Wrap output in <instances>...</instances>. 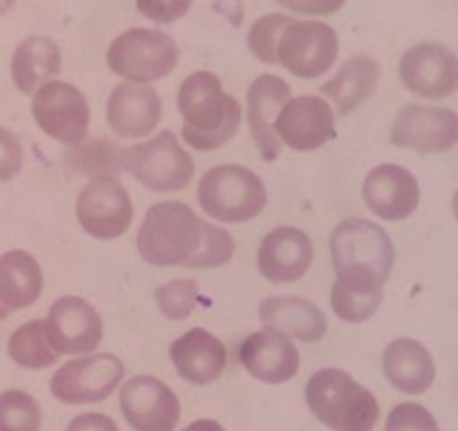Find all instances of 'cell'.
<instances>
[{"instance_id": "1", "label": "cell", "mask_w": 458, "mask_h": 431, "mask_svg": "<svg viewBox=\"0 0 458 431\" xmlns=\"http://www.w3.org/2000/svg\"><path fill=\"white\" fill-rule=\"evenodd\" d=\"M335 283L355 292H385L395 266L391 236L367 218H346L330 234Z\"/></svg>"}, {"instance_id": "2", "label": "cell", "mask_w": 458, "mask_h": 431, "mask_svg": "<svg viewBox=\"0 0 458 431\" xmlns=\"http://www.w3.org/2000/svg\"><path fill=\"white\" fill-rule=\"evenodd\" d=\"M178 111L182 115V139L200 153L223 148L243 122L239 99L227 95L220 79L207 70L184 79L178 90Z\"/></svg>"}, {"instance_id": "3", "label": "cell", "mask_w": 458, "mask_h": 431, "mask_svg": "<svg viewBox=\"0 0 458 431\" xmlns=\"http://www.w3.org/2000/svg\"><path fill=\"white\" fill-rule=\"evenodd\" d=\"M312 416L330 431H373L380 420V402L342 368H321L306 385Z\"/></svg>"}, {"instance_id": "4", "label": "cell", "mask_w": 458, "mask_h": 431, "mask_svg": "<svg viewBox=\"0 0 458 431\" xmlns=\"http://www.w3.org/2000/svg\"><path fill=\"white\" fill-rule=\"evenodd\" d=\"M202 223L184 202H157L147 211L135 239L140 257L156 267L187 266L200 249Z\"/></svg>"}, {"instance_id": "5", "label": "cell", "mask_w": 458, "mask_h": 431, "mask_svg": "<svg viewBox=\"0 0 458 431\" xmlns=\"http://www.w3.org/2000/svg\"><path fill=\"white\" fill-rule=\"evenodd\" d=\"M198 202L211 221H254L267 205L266 182L252 169L241 165H218L198 182Z\"/></svg>"}, {"instance_id": "6", "label": "cell", "mask_w": 458, "mask_h": 431, "mask_svg": "<svg viewBox=\"0 0 458 431\" xmlns=\"http://www.w3.org/2000/svg\"><path fill=\"white\" fill-rule=\"evenodd\" d=\"M110 72L131 83L151 86L166 79L180 63V47L174 37L151 28H131L114 37L106 52Z\"/></svg>"}, {"instance_id": "7", "label": "cell", "mask_w": 458, "mask_h": 431, "mask_svg": "<svg viewBox=\"0 0 458 431\" xmlns=\"http://www.w3.org/2000/svg\"><path fill=\"white\" fill-rule=\"evenodd\" d=\"M124 171L151 191L171 193L189 187L196 166L178 138L162 131L147 142L124 148Z\"/></svg>"}, {"instance_id": "8", "label": "cell", "mask_w": 458, "mask_h": 431, "mask_svg": "<svg viewBox=\"0 0 458 431\" xmlns=\"http://www.w3.org/2000/svg\"><path fill=\"white\" fill-rule=\"evenodd\" d=\"M77 221L88 236L114 241L133 223V200L117 175H92L77 198Z\"/></svg>"}, {"instance_id": "9", "label": "cell", "mask_w": 458, "mask_h": 431, "mask_svg": "<svg viewBox=\"0 0 458 431\" xmlns=\"http://www.w3.org/2000/svg\"><path fill=\"white\" fill-rule=\"evenodd\" d=\"M32 117L50 139L79 147L90 129V104L77 86L55 79L32 95Z\"/></svg>"}, {"instance_id": "10", "label": "cell", "mask_w": 458, "mask_h": 431, "mask_svg": "<svg viewBox=\"0 0 458 431\" xmlns=\"http://www.w3.org/2000/svg\"><path fill=\"white\" fill-rule=\"evenodd\" d=\"M337 32L324 21L293 19L281 34L276 59L284 70L299 79H317L337 63Z\"/></svg>"}, {"instance_id": "11", "label": "cell", "mask_w": 458, "mask_h": 431, "mask_svg": "<svg viewBox=\"0 0 458 431\" xmlns=\"http://www.w3.org/2000/svg\"><path fill=\"white\" fill-rule=\"evenodd\" d=\"M126 376L117 355L97 353L70 359L50 380V393L64 404H92L110 398Z\"/></svg>"}, {"instance_id": "12", "label": "cell", "mask_w": 458, "mask_h": 431, "mask_svg": "<svg viewBox=\"0 0 458 431\" xmlns=\"http://www.w3.org/2000/svg\"><path fill=\"white\" fill-rule=\"evenodd\" d=\"M394 147L434 156L458 147V113L443 106H403L391 124Z\"/></svg>"}, {"instance_id": "13", "label": "cell", "mask_w": 458, "mask_h": 431, "mask_svg": "<svg viewBox=\"0 0 458 431\" xmlns=\"http://www.w3.org/2000/svg\"><path fill=\"white\" fill-rule=\"evenodd\" d=\"M403 86L422 99H447L458 90V55L443 43H416L398 63Z\"/></svg>"}, {"instance_id": "14", "label": "cell", "mask_w": 458, "mask_h": 431, "mask_svg": "<svg viewBox=\"0 0 458 431\" xmlns=\"http://www.w3.org/2000/svg\"><path fill=\"white\" fill-rule=\"evenodd\" d=\"M281 147L308 153L335 139V108L319 95L293 97L275 122Z\"/></svg>"}, {"instance_id": "15", "label": "cell", "mask_w": 458, "mask_h": 431, "mask_svg": "<svg viewBox=\"0 0 458 431\" xmlns=\"http://www.w3.org/2000/svg\"><path fill=\"white\" fill-rule=\"evenodd\" d=\"M120 409L135 431H175L180 422L178 395L153 376L131 377L122 386Z\"/></svg>"}, {"instance_id": "16", "label": "cell", "mask_w": 458, "mask_h": 431, "mask_svg": "<svg viewBox=\"0 0 458 431\" xmlns=\"http://www.w3.org/2000/svg\"><path fill=\"white\" fill-rule=\"evenodd\" d=\"M106 122L122 139L147 138L162 122L160 95L144 83H117L106 101Z\"/></svg>"}, {"instance_id": "17", "label": "cell", "mask_w": 458, "mask_h": 431, "mask_svg": "<svg viewBox=\"0 0 458 431\" xmlns=\"http://www.w3.org/2000/svg\"><path fill=\"white\" fill-rule=\"evenodd\" d=\"M362 198L367 209L382 221L400 223L420 205V184L400 165H380L364 178Z\"/></svg>"}, {"instance_id": "18", "label": "cell", "mask_w": 458, "mask_h": 431, "mask_svg": "<svg viewBox=\"0 0 458 431\" xmlns=\"http://www.w3.org/2000/svg\"><path fill=\"white\" fill-rule=\"evenodd\" d=\"M47 328L61 355H90L104 340V321L81 297H59L47 310Z\"/></svg>"}, {"instance_id": "19", "label": "cell", "mask_w": 458, "mask_h": 431, "mask_svg": "<svg viewBox=\"0 0 458 431\" xmlns=\"http://www.w3.org/2000/svg\"><path fill=\"white\" fill-rule=\"evenodd\" d=\"M239 362L254 380L284 385L299 371V351L288 335L272 328L252 333L239 349Z\"/></svg>"}, {"instance_id": "20", "label": "cell", "mask_w": 458, "mask_h": 431, "mask_svg": "<svg viewBox=\"0 0 458 431\" xmlns=\"http://www.w3.org/2000/svg\"><path fill=\"white\" fill-rule=\"evenodd\" d=\"M312 249L310 236L299 227H276L263 236L259 245V272L272 283H294L310 270Z\"/></svg>"}, {"instance_id": "21", "label": "cell", "mask_w": 458, "mask_h": 431, "mask_svg": "<svg viewBox=\"0 0 458 431\" xmlns=\"http://www.w3.org/2000/svg\"><path fill=\"white\" fill-rule=\"evenodd\" d=\"M293 99L288 83L276 74H261L248 90V126L259 156L275 162L281 156V142L275 133V122L281 108Z\"/></svg>"}, {"instance_id": "22", "label": "cell", "mask_w": 458, "mask_h": 431, "mask_svg": "<svg viewBox=\"0 0 458 431\" xmlns=\"http://www.w3.org/2000/svg\"><path fill=\"white\" fill-rule=\"evenodd\" d=\"M169 358L175 373L196 386L211 385L227 367V349L205 328H191L169 346Z\"/></svg>"}, {"instance_id": "23", "label": "cell", "mask_w": 458, "mask_h": 431, "mask_svg": "<svg viewBox=\"0 0 458 431\" xmlns=\"http://www.w3.org/2000/svg\"><path fill=\"white\" fill-rule=\"evenodd\" d=\"M259 319H261L263 328L279 331L290 340H299L303 344L321 342L328 333L324 310L308 299L293 297V294L263 299L259 306Z\"/></svg>"}, {"instance_id": "24", "label": "cell", "mask_w": 458, "mask_h": 431, "mask_svg": "<svg viewBox=\"0 0 458 431\" xmlns=\"http://www.w3.org/2000/svg\"><path fill=\"white\" fill-rule=\"evenodd\" d=\"M382 371L395 391L420 395L431 389L436 380V364L427 346L411 337H398L386 344L382 355Z\"/></svg>"}, {"instance_id": "25", "label": "cell", "mask_w": 458, "mask_h": 431, "mask_svg": "<svg viewBox=\"0 0 458 431\" xmlns=\"http://www.w3.org/2000/svg\"><path fill=\"white\" fill-rule=\"evenodd\" d=\"M382 70L376 59L369 55H355L344 61L342 68L326 83H321L319 92L330 106L337 108V115H349L364 104L377 90Z\"/></svg>"}, {"instance_id": "26", "label": "cell", "mask_w": 458, "mask_h": 431, "mask_svg": "<svg viewBox=\"0 0 458 431\" xmlns=\"http://www.w3.org/2000/svg\"><path fill=\"white\" fill-rule=\"evenodd\" d=\"M12 81L23 95H34L41 86L55 81L64 70V55L55 38L34 34L21 41L12 55Z\"/></svg>"}, {"instance_id": "27", "label": "cell", "mask_w": 458, "mask_h": 431, "mask_svg": "<svg viewBox=\"0 0 458 431\" xmlns=\"http://www.w3.org/2000/svg\"><path fill=\"white\" fill-rule=\"evenodd\" d=\"M43 294L41 263L28 249L0 254V303L10 312L34 306Z\"/></svg>"}, {"instance_id": "28", "label": "cell", "mask_w": 458, "mask_h": 431, "mask_svg": "<svg viewBox=\"0 0 458 431\" xmlns=\"http://www.w3.org/2000/svg\"><path fill=\"white\" fill-rule=\"evenodd\" d=\"M7 353L14 359L16 367L28 368V371L55 367L61 358L46 319L25 321L23 326L16 328L7 340Z\"/></svg>"}, {"instance_id": "29", "label": "cell", "mask_w": 458, "mask_h": 431, "mask_svg": "<svg viewBox=\"0 0 458 431\" xmlns=\"http://www.w3.org/2000/svg\"><path fill=\"white\" fill-rule=\"evenodd\" d=\"M43 422L41 404L21 389L0 393V431H38Z\"/></svg>"}, {"instance_id": "30", "label": "cell", "mask_w": 458, "mask_h": 431, "mask_svg": "<svg viewBox=\"0 0 458 431\" xmlns=\"http://www.w3.org/2000/svg\"><path fill=\"white\" fill-rule=\"evenodd\" d=\"M72 166L77 171L92 175H117L124 171V148H120L113 139L97 138L92 142L74 147Z\"/></svg>"}, {"instance_id": "31", "label": "cell", "mask_w": 458, "mask_h": 431, "mask_svg": "<svg viewBox=\"0 0 458 431\" xmlns=\"http://www.w3.org/2000/svg\"><path fill=\"white\" fill-rule=\"evenodd\" d=\"M288 14H281V12H272V14L261 16V19L254 21L248 30V47L254 55V59L261 61L267 65H279L276 59V47H279L281 34L288 28L290 23Z\"/></svg>"}, {"instance_id": "32", "label": "cell", "mask_w": 458, "mask_h": 431, "mask_svg": "<svg viewBox=\"0 0 458 431\" xmlns=\"http://www.w3.org/2000/svg\"><path fill=\"white\" fill-rule=\"evenodd\" d=\"M382 299H385V292H355L339 283H333V290H330L333 312L337 319L346 324H364L371 319L382 306Z\"/></svg>"}, {"instance_id": "33", "label": "cell", "mask_w": 458, "mask_h": 431, "mask_svg": "<svg viewBox=\"0 0 458 431\" xmlns=\"http://www.w3.org/2000/svg\"><path fill=\"white\" fill-rule=\"evenodd\" d=\"M236 243L234 239L218 225H211V223H202V243L200 249L196 252V257L187 263L184 267H191V270H214V267H223L225 263H229L234 258Z\"/></svg>"}, {"instance_id": "34", "label": "cell", "mask_w": 458, "mask_h": 431, "mask_svg": "<svg viewBox=\"0 0 458 431\" xmlns=\"http://www.w3.org/2000/svg\"><path fill=\"white\" fill-rule=\"evenodd\" d=\"M157 310L171 321H182L196 310L198 283L193 279H174L156 290Z\"/></svg>"}, {"instance_id": "35", "label": "cell", "mask_w": 458, "mask_h": 431, "mask_svg": "<svg viewBox=\"0 0 458 431\" xmlns=\"http://www.w3.org/2000/svg\"><path fill=\"white\" fill-rule=\"evenodd\" d=\"M385 431H440L434 413L418 402H400L386 416Z\"/></svg>"}, {"instance_id": "36", "label": "cell", "mask_w": 458, "mask_h": 431, "mask_svg": "<svg viewBox=\"0 0 458 431\" xmlns=\"http://www.w3.org/2000/svg\"><path fill=\"white\" fill-rule=\"evenodd\" d=\"M193 0H135L140 14L156 25H174L189 14Z\"/></svg>"}, {"instance_id": "37", "label": "cell", "mask_w": 458, "mask_h": 431, "mask_svg": "<svg viewBox=\"0 0 458 431\" xmlns=\"http://www.w3.org/2000/svg\"><path fill=\"white\" fill-rule=\"evenodd\" d=\"M25 151L19 135L0 126V182H10L23 171Z\"/></svg>"}, {"instance_id": "38", "label": "cell", "mask_w": 458, "mask_h": 431, "mask_svg": "<svg viewBox=\"0 0 458 431\" xmlns=\"http://www.w3.org/2000/svg\"><path fill=\"white\" fill-rule=\"evenodd\" d=\"M275 3L301 16H333L346 5V0H275Z\"/></svg>"}, {"instance_id": "39", "label": "cell", "mask_w": 458, "mask_h": 431, "mask_svg": "<svg viewBox=\"0 0 458 431\" xmlns=\"http://www.w3.org/2000/svg\"><path fill=\"white\" fill-rule=\"evenodd\" d=\"M65 431H120V427H117V422L110 416L90 411L72 418L70 425L65 427Z\"/></svg>"}, {"instance_id": "40", "label": "cell", "mask_w": 458, "mask_h": 431, "mask_svg": "<svg viewBox=\"0 0 458 431\" xmlns=\"http://www.w3.org/2000/svg\"><path fill=\"white\" fill-rule=\"evenodd\" d=\"M182 431H225V427L220 425V422H216V420H196V422H191V425H187L184 427Z\"/></svg>"}, {"instance_id": "41", "label": "cell", "mask_w": 458, "mask_h": 431, "mask_svg": "<svg viewBox=\"0 0 458 431\" xmlns=\"http://www.w3.org/2000/svg\"><path fill=\"white\" fill-rule=\"evenodd\" d=\"M16 0H0V16H5L7 12L14 10Z\"/></svg>"}, {"instance_id": "42", "label": "cell", "mask_w": 458, "mask_h": 431, "mask_svg": "<svg viewBox=\"0 0 458 431\" xmlns=\"http://www.w3.org/2000/svg\"><path fill=\"white\" fill-rule=\"evenodd\" d=\"M452 211H454V218L458 221V189L454 191V198H452Z\"/></svg>"}, {"instance_id": "43", "label": "cell", "mask_w": 458, "mask_h": 431, "mask_svg": "<svg viewBox=\"0 0 458 431\" xmlns=\"http://www.w3.org/2000/svg\"><path fill=\"white\" fill-rule=\"evenodd\" d=\"M7 317H10V310H7V308L3 306V303H0V321L7 319Z\"/></svg>"}]
</instances>
